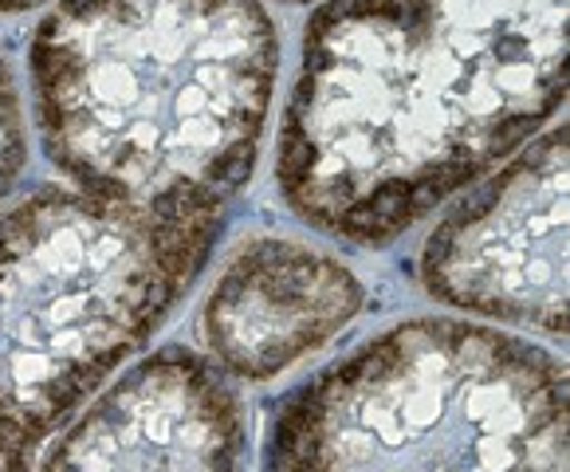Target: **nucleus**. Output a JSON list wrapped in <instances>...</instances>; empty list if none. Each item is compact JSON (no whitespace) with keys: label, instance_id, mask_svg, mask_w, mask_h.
<instances>
[{"label":"nucleus","instance_id":"1","mask_svg":"<svg viewBox=\"0 0 570 472\" xmlns=\"http://www.w3.org/2000/svg\"><path fill=\"white\" fill-rule=\"evenodd\" d=\"M567 99V0H327L279 122L287 209L382 248L531 142Z\"/></svg>","mask_w":570,"mask_h":472},{"label":"nucleus","instance_id":"2","mask_svg":"<svg viewBox=\"0 0 570 472\" xmlns=\"http://www.w3.org/2000/svg\"><path fill=\"white\" fill-rule=\"evenodd\" d=\"M28 76L43 154L71 189L220 233L261 161L279 32L261 0H59Z\"/></svg>","mask_w":570,"mask_h":472},{"label":"nucleus","instance_id":"3","mask_svg":"<svg viewBox=\"0 0 570 472\" xmlns=\"http://www.w3.org/2000/svg\"><path fill=\"white\" fill-rule=\"evenodd\" d=\"M264 472H567V366L469 319H402L284 397Z\"/></svg>","mask_w":570,"mask_h":472},{"label":"nucleus","instance_id":"4","mask_svg":"<svg viewBox=\"0 0 570 472\" xmlns=\"http://www.w3.org/2000/svg\"><path fill=\"white\" fill-rule=\"evenodd\" d=\"M217 245L79 189L40 186L0 217V472L107 386L169 319Z\"/></svg>","mask_w":570,"mask_h":472},{"label":"nucleus","instance_id":"5","mask_svg":"<svg viewBox=\"0 0 570 472\" xmlns=\"http://www.w3.org/2000/svg\"><path fill=\"white\" fill-rule=\"evenodd\" d=\"M421 284L449 307L567 338V122L436 220Z\"/></svg>","mask_w":570,"mask_h":472},{"label":"nucleus","instance_id":"6","mask_svg":"<svg viewBox=\"0 0 570 472\" xmlns=\"http://www.w3.org/2000/svg\"><path fill=\"white\" fill-rule=\"evenodd\" d=\"M248 417L225 374L185 346H161L110 382L40 472H244Z\"/></svg>","mask_w":570,"mask_h":472},{"label":"nucleus","instance_id":"7","mask_svg":"<svg viewBox=\"0 0 570 472\" xmlns=\"http://www.w3.org/2000/svg\"><path fill=\"white\" fill-rule=\"evenodd\" d=\"M366 304L338 256L295 236H252L228 253L197 315L205 363L236 382H268L331 343Z\"/></svg>","mask_w":570,"mask_h":472},{"label":"nucleus","instance_id":"8","mask_svg":"<svg viewBox=\"0 0 570 472\" xmlns=\"http://www.w3.org/2000/svg\"><path fill=\"white\" fill-rule=\"evenodd\" d=\"M28 161V135H24V110H20V87L12 79L9 63L0 56V201L17 186Z\"/></svg>","mask_w":570,"mask_h":472},{"label":"nucleus","instance_id":"9","mask_svg":"<svg viewBox=\"0 0 570 472\" xmlns=\"http://www.w3.org/2000/svg\"><path fill=\"white\" fill-rule=\"evenodd\" d=\"M40 4H48V0H0V17H4V12H24V9H40Z\"/></svg>","mask_w":570,"mask_h":472}]
</instances>
